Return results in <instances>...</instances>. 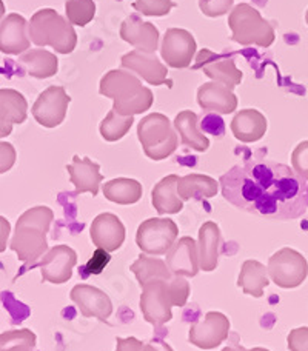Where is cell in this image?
<instances>
[{"label": "cell", "mask_w": 308, "mask_h": 351, "mask_svg": "<svg viewBox=\"0 0 308 351\" xmlns=\"http://www.w3.org/2000/svg\"><path fill=\"white\" fill-rule=\"evenodd\" d=\"M29 39L34 45L51 47L59 54H70L78 45L74 27L53 8H42L34 12L29 21Z\"/></svg>", "instance_id": "obj_4"}, {"label": "cell", "mask_w": 308, "mask_h": 351, "mask_svg": "<svg viewBox=\"0 0 308 351\" xmlns=\"http://www.w3.org/2000/svg\"><path fill=\"white\" fill-rule=\"evenodd\" d=\"M287 343L290 351H308V327L293 328L287 336Z\"/></svg>", "instance_id": "obj_40"}, {"label": "cell", "mask_w": 308, "mask_h": 351, "mask_svg": "<svg viewBox=\"0 0 308 351\" xmlns=\"http://www.w3.org/2000/svg\"><path fill=\"white\" fill-rule=\"evenodd\" d=\"M167 265L173 276L196 278L199 273V248L198 242L190 236L180 237L167 253Z\"/></svg>", "instance_id": "obj_19"}, {"label": "cell", "mask_w": 308, "mask_h": 351, "mask_svg": "<svg viewBox=\"0 0 308 351\" xmlns=\"http://www.w3.org/2000/svg\"><path fill=\"white\" fill-rule=\"evenodd\" d=\"M231 39L244 47L257 45L268 48L276 39L274 29L261 12L248 3H239L228 16Z\"/></svg>", "instance_id": "obj_6"}, {"label": "cell", "mask_w": 308, "mask_h": 351, "mask_svg": "<svg viewBox=\"0 0 308 351\" xmlns=\"http://www.w3.org/2000/svg\"><path fill=\"white\" fill-rule=\"evenodd\" d=\"M230 319L219 311H209L188 330V342L200 350H213L228 339Z\"/></svg>", "instance_id": "obj_11"}, {"label": "cell", "mask_w": 308, "mask_h": 351, "mask_svg": "<svg viewBox=\"0 0 308 351\" xmlns=\"http://www.w3.org/2000/svg\"><path fill=\"white\" fill-rule=\"evenodd\" d=\"M305 21H307V25H308V10H307V14H305Z\"/></svg>", "instance_id": "obj_49"}, {"label": "cell", "mask_w": 308, "mask_h": 351, "mask_svg": "<svg viewBox=\"0 0 308 351\" xmlns=\"http://www.w3.org/2000/svg\"><path fill=\"white\" fill-rule=\"evenodd\" d=\"M176 6L173 0H136L133 3V8L141 12L142 16H154V17H163L168 16Z\"/></svg>", "instance_id": "obj_36"}, {"label": "cell", "mask_w": 308, "mask_h": 351, "mask_svg": "<svg viewBox=\"0 0 308 351\" xmlns=\"http://www.w3.org/2000/svg\"><path fill=\"white\" fill-rule=\"evenodd\" d=\"M196 39L190 31L182 28H168L162 39L161 56L165 64L176 70L188 68L196 54Z\"/></svg>", "instance_id": "obj_12"}, {"label": "cell", "mask_w": 308, "mask_h": 351, "mask_svg": "<svg viewBox=\"0 0 308 351\" xmlns=\"http://www.w3.org/2000/svg\"><path fill=\"white\" fill-rule=\"evenodd\" d=\"M3 16H5V3L0 0V22L3 21Z\"/></svg>", "instance_id": "obj_47"}, {"label": "cell", "mask_w": 308, "mask_h": 351, "mask_svg": "<svg viewBox=\"0 0 308 351\" xmlns=\"http://www.w3.org/2000/svg\"><path fill=\"white\" fill-rule=\"evenodd\" d=\"M121 65L125 70L142 77L150 85L159 86L168 82L167 66L162 64L156 53H143L134 49V51L122 56Z\"/></svg>", "instance_id": "obj_18"}, {"label": "cell", "mask_w": 308, "mask_h": 351, "mask_svg": "<svg viewBox=\"0 0 308 351\" xmlns=\"http://www.w3.org/2000/svg\"><path fill=\"white\" fill-rule=\"evenodd\" d=\"M222 351H245L242 346H233V347H225Z\"/></svg>", "instance_id": "obj_46"}, {"label": "cell", "mask_w": 308, "mask_h": 351, "mask_svg": "<svg viewBox=\"0 0 308 351\" xmlns=\"http://www.w3.org/2000/svg\"><path fill=\"white\" fill-rule=\"evenodd\" d=\"M270 285L268 268L259 261L248 259L242 263L241 273L237 278V287L242 288L245 294L256 299L263 296V290Z\"/></svg>", "instance_id": "obj_29"}, {"label": "cell", "mask_w": 308, "mask_h": 351, "mask_svg": "<svg viewBox=\"0 0 308 351\" xmlns=\"http://www.w3.org/2000/svg\"><path fill=\"white\" fill-rule=\"evenodd\" d=\"M99 94L112 99V110L122 116H136L152 108L154 102L153 91L142 85L134 73L111 70L100 79Z\"/></svg>", "instance_id": "obj_3"}, {"label": "cell", "mask_w": 308, "mask_h": 351, "mask_svg": "<svg viewBox=\"0 0 308 351\" xmlns=\"http://www.w3.org/2000/svg\"><path fill=\"white\" fill-rule=\"evenodd\" d=\"M143 351H174V350L163 341H152L150 343H145Z\"/></svg>", "instance_id": "obj_45"}, {"label": "cell", "mask_w": 308, "mask_h": 351, "mask_svg": "<svg viewBox=\"0 0 308 351\" xmlns=\"http://www.w3.org/2000/svg\"><path fill=\"white\" fill-rule=\"evenodd\" d=\"M65 14L74 27H86L96 16L94 0H67Z\"/></svg>", "instance_id": "obj_35"}, {"label": "cell", "mask_w": 308, "mask_h": 351, "mask_svg": "<svg viewBox=\"0 0 308 351\" xmlns=\"http://www.w3.org/2000/svg\"><path fill=\"white\" fill-rule=\"evenodd\" d=\"M268 130V122L261 111L248 108L241 110L231 121L233 136L239 142L253 143L261 141Z\"/></svg>", "instance_id": "obj_24"}, {"label": "cell", "mask_w": 308, "mask_h": 351, "mask_svg": "<svg viewBox=\"0 0 308 351\" xmlns=\"http://www.w3.org/2000/svg\"><path fill=\"white\" fill-rule=\"evenodd\" d=\"M137 139L148 159L154 162L171 156L179 145V134L169 119L162 112H152L137 125Z\"/></svg>", "instance_id": "obj_5"}, {"label": "cell", "mask_w": 308, "mask_h": 351, "mask_svg": "<svg viewBox=\"0 0 308 351\" xmlns=\"http://www.w3.org/2000/svg\"><path fill=\"white\" fill-rule=\"evenodd\" d=\"M228 204L251 215L293 221L308 210V180L273 160H248L219 179Z\"/></svg>", "instance_id": "obj_1"}, {"label": "cell", "mask_w": 308, "mask_h": 351, "mask_svg": "<svg viewBox=\"0 0 308 351\" xmlns=\"http://www.w3.org/2000/svg\"><path fill=\"white\" fill-rule=\"evenodd\" d=\"M19 62L25 66L29 76L36 79L53 77L59 71L58 56L43 48L28 49L19 56Z\"/></svg>", "instance_id": "obj_28"}, {"label": "cell", "mask_w": 308, "mask_h": 351, "mask_svg": "<svg viewBox=\"0 0 308 351\" xmlns=\"http://www.w3.org/2000/svg\"><path fill=\"white\" fill-rule=\"evenodd\" d=\"M110 261H111L110 253L105 252V250L97 248L96 253L93 254V258L88 261L86 267H85V271L90 273V274H100L104 271V268L108 265Z\"/></svg>", "instance_id": "obj_42"}, {"label": "cell", "mask_w": 308, "mask_h": 351, "mask_svg": "<svg viewBox=\"0 0 308 351\" xmlns=\"http://www.w3.org/2000/svg\"><path fill=\"white\" fill-rule=\"evenodd\" d=\"M198 104L204 111L230 114L237 108V97L231 88L213 80L199 86Z\"/></svg>", "instance_id": "obj_23"}, {"label": "cell", "mask_w": 308, "mask_h": 351, "mask_svg": "<svg viewBox=\"0 0 308 351\" xmlns=\"http://www.w3.org/2000/svg\"><path fill=\"white\" fill-rule=\"evenodd\" d=\"M179 237V228L167 217H152L143 221L136 233V243L142 253L162 256L169 252Z\"/></svg>", "instance_id": "obj_8"}, {"label": "cell", "mask_w": 308, "mask_h": 351, "mask_svg": "<svg viewBox=\"0 0 308 351\" xmlns=\"http://www.w3.org/2000/svg\"><path fill=\"white\" fill-rule=\"evenodd\" d=\"M134 123V116H122L117 111L110 110L108 114L100 122V136L104 137L106 142H117L122 137L127 136Z\"/></svg>", "instance_id": "obj_33"}, {"label": "cell", "mask_w": 308, "mask_h": 351, "mask_svg": "<svg viewBox=\"0 0 308 351\" xmlns=\"http://www.w3.org/2000/svg\"><path fill=\"white\" fill-rule=\"evenodd\" d=\"M245 351H270V350H267V348H262V347H254V348H251V350H245Z\"/></svg>", "instance_id": "obj_48"}, {"label": "cell", "mask_w": 308, "mask_h": 351, "mask_svg": "<svg viewBox=\"0 0 308 351\" xmlns=\"http://www.w3.org/2000/svg\"><path fill=\"white\" fill-rule=\"evenodd\" d=\"M179 176L168 174L154 185L152 191V204L159 215H178L184 208V200L178 193Z\"/></svg>", "instance_id": "obj_26"}, {"label": "cell", "mask_w": 308, "mask_h": 351, "mask_svg": "<svg viewBox=\"0 0 308 351\" xmlns=\"http://www.w3.org/2000/svg\"><path fill=\"white\" fill-rule=\"evenodd\" d=\"M268 274L276 285L285 290L300 287L308 276V262L303 253L284 247L268 259Z\"/></svg>", "instance_id": "obj_7"}, {"label": "cell", "mask_w": 308, "mask_h": 351, "mask_svg": "<svg viewBox=\"0 0 308 351\" xmlns=\"http://www.w3.org/2000/svg\"><path fill=\"white\" fill-rule=\"evenodd\" d=\"M221 228L213 221L205 222L199 228V267L202 271L210 273L215 271L219 263V252H221Z\"/></svg>", "instance_id": "obj_25"}, {"label": "cell", "mask_w": 308, "mask_h": 351, "mask_svg": "<svg viewBox=\"0 0 308 351\" xmlns=\"http://www.w3.org/2000/svg\"><path fill=\"white\" fill-rule=\"evenodd\" d=\"M28 102L22 93L12 88H0V137L12 133V125L27 121Z\"/></svg>", "instance_id": "obj_21"}, {"label": "cell", "mask_w": 308, "mask_h": 351, "mask_svg": "<svg viewBox=\"0 0 308 351\" xmlns=\"http://www.w3.org/2000/svg\"><path fill=\"white\" fill-rule=\"evenodd\" d=\"M29 47V23L23 16L11 12L0 22V53L21 56Z\"/></svg>", "instance_id": "obj_17"}, {"label": "cell", "mask_w": 308, "mask_h": 351, "mask_svg": "<svg viewBox=\"0 0 308 351\" xmlns=\"http://www.w3.org/2000/svg\"><path fill=\"white\" fill-rule=\"evenodd\" d=\"M221 184L216 179L205 174H187L179 178L178 193L182 200L190 199H211L215 197Z\"/></svg>", "instance_id": "obj_31"}, {"label": "cell", "mask_w": 308, "mask_h": 351, "mask_svg": "<svg viewBox=\"0 0 308 351\" xmlns=\"http://www.w3.org/2000/svg\"><path fill=\"white\" fill-rule=\"evenodd\" d=\"M173 125L185 147L199 153H205L206 149L210 148L209 137H205V134L200 133L199 130L196 112H193L190 110L180 111L179 114L176 116Z\"/></svg>", "instance_id": "obj_27"}, {"label": "cell", "mask_w": 308, "mask_h": 351, "mask_svg": "<svg viewBox=\"0 0 308 351\" xmlns=\"http://www.w3.org/2000/svg\"><path fill=\"white\" fill-rule=\"evenodd\" d=\"M17 152L10 142L0 141V174L10 171L16 164Z\"/></svg>", "instance_id": "obj_41"}, {"label": "cell", "mask_w": 308, "mask_h": 351, "mask_svg": "<svg viewBox=\"0 0 308 351\" xmlns=\"http://www.w3.org/2000/svg\"><path fill=\"white\" fill-rule=\"evenodd\" d=\"M130 271L134 273L141 287H143L147 282L154 280V279L169 280L173 278V273L169 271L165 261L145 253H142L139 258L136 259L134 263H131Z\"/></svg>", "instance_id": "obj_32"}, {"label": "cell", "mask_w": 308, "mask_h": 351, "mask_svg": "<svg viewBox=\"0 0 308 351\" xmlns=\"http://www.w3.org/2000/svg\"><path fill=\"white\" fill-rule=\"evenodd\" d=\"M37 337L28 328L10 330L0 335V351H33Z\"/></svg>", "instance_id": "obj_34"}, {"label": "cell", "mask_w": 308, "mask_h": 351, "mask_svg": "<svg viewBox=\"0 0 308 351\" xmlns=\"http://www.w3.org/2000/svg\"><path fill=\"white\" fill-rule=\"evenodd\" d=\"M168 287L169 294H171L173 306H185L188 302V298H190V284H188L187 278L173 276V278L168 280Z\"/></svg>", "instance_id": "obj_37"}, {"label": "cell", "mask_w": 308, "mask_h": 351, "mask_svg": "<svg viewBox=\"0 0 308 351\" xmlns=\"http://www.w3.org/2000/svg\"><path fill=\"white\" fill-rule=\"evenodd\" d=\"M11 236V223L6 217L0 216V253H3L8 247V241Z\"/></svg>", "instance_id": "obj_44"}, {"label": "cell", "mask_w": 308, "mask_h": 351, "mask_svg": "<svg viewBox=\"0 0 308 351\" xmlns=\"http://www.w3.org/2000/svg\"><path fill=\"white\" fill-rule=\"evenodd\" d=\"M127 230L121 219L112 213H102L90 225V237L96 248L112 253L123 245Z\"/></svg>", "instance_id": "obj_16"}, {"label": "cell", "mask_w": 308, "mask_h": 351, "mask_svg": "<svg viewBox=\"0 0 308 351\" xmlns=\"http://www.w3.org/2000/svg\"><path fill=\"white\" fill-rule=\"evenodd\" d=\"M70 298L78 305L84 317H96L100 322H106L112 313V302L108 294L97 287L78 284L73 287Z\"/></svg>", "instance_id": "obj_15"}, {"label": "cell", "mask_w": 308, "mask_h": 351, "mask_svg": "<svg viewBox=\"0 0 308 351\" xmlns=\"http://www.w3.org/2000/svg\"><path fill=\"white\" fill-rule=\"evenodd\" d=\"M70 102L71 97L68 96L65 88L56 85L48 86L36 99L31 114L43 128H56L65 121Z\"/></svg>", "instance_id": "obj_10"}, {"label": "cell", "mask_w": 308, "mask_h": 351, "mask_svg": "<svg viewBox=\"0 0 308 351\" xmlns=\"http://www.w3.org/2000/svg\"><path fill=\"white\" fill-rule=\"evenodd\" d=\"M145 343L134 336L116 337V351H143Z\"/></svg>", "instance_id": "obj_43"}, {"label": "cell", "mask_w": 308, "mask_h": 351, "mask_svg": "<svg viewBox=\"0 0 308 351\" xmlns=\"http://www.w3.org/2000/svg\"><path fill=\"white\" fill-rule=\"evenodd\" d=\"M292 167L294 173L308 180V141L300 142L292 153Z\"/></svg>", "instance_id": "obj_38"}, {"label": "cell", "mask_w": 308, "mask_h": 351, "mask_svg": "<svg viewBox=\"0 0 308 351\" xmlns=\"http://www.w3.org/2000/svg\"><path fill=\"white\" fill-rule=\"evenodd\" d=\"M196 70H202L206 76L228 88H235L242 82L244 74L237 70L235 59L224 54H215L210 49H202L196 59Z\"/></svg>", "instance_id": "obj_14"}, {"label": "cell", "mask_w": 308, "mask_h": 351, "mask_svg": "<svg viewBox=\"0 0 308 351\" xmlns=\"http://www.w3.org/2000/svg\"><path fill=\"white\" fill-rule=\"evenodd\" d=\"M78 263V254L71 247L56 245L42 256L36 267L40 268L42 280L62 285L73 278V268Z\"/></svg>", "instance_id": "obj_13"}, {"label": "cell", "mask_w": 308, "mask_h": 351, "mask_svg": "<svg viewBox=\"0 0 308 351\" xmlns=\"http://www.w3.org/2000/svg\"><path fill=\"white\" fill-rule=\"evenodd\" d=\"M102 193L105 199L112 204L119 205H133L142 199L143 188L139 180L128 178H117L105 182L102 186Z\"/></svg>", "instance_id": "obj_30"}, {"label": "cell", "mask_w": 308, "mask_h": 351, "mask_svg": "<svg viewBox=\"0 0 308 351\" xmlns=\"http://www.w3.org/2000/svg\"><path fill=\"white\" fill-rule=\"evenodd\" d=\"M121 39L137 51L156 53L159 45V29L153 23L143 22L137 14H131L121 25Z\"/></svg>", "instance_id": "obj_20"}, {"label": "cell", "mask_w": 308, "mask_h": 351, "mask_svg": "<svg viewBox=\"0 0 308 351\" xmlns=\"http://www.w3.org/2000/svg\"><path fill=\"white\" fill-rule=\"evenodd\" d=\"M54 221V213L48 206H33L17 219L10 248L23 263L39 261L48 252L47 234Z\"/></svg>", "instance_id": "obj_2"}, {"label": "cell", "mask_w": 308, "mask_h": 351, "mask_svg": "<svg viewBox=\"0 0 308 351\" xmlns=\"http://www.w3.org/2000/svg\"><path fill=\"white\" fill-rule=\"evenodd\" d=\"M235 0H199V8L206 17H221L231 10Z\"/></svg>", "instance_id": "obj_39"}, {"label": "cell", "mask_w": 308, "mask_h": 351, "mask_svg": "<svg viewBox=\"0 0 308 351\" xmlns=\"http://www.w3.org/2000/svg\"><path fill=\"white\" fill-rule=\"evenodd\" d=\"M67 171L70 174V182L76 188V194L91 193L94 197L99 194V186L104 180V174H100V165L93 162L90 158H79L73 156V162L67 165Z\"/></svg>", "instance_id": "obj_22"}, {"label": "cell", "mask_w": 308, "mask_h": 351, "mask_svg": "<svg viewBox=\"0 0 308 351\" xmlns=\"http://www.w3.org/2000/svg\"><path fill=\"white\" fill-rule=\"evenodd\" d=\"M141 311L143 319L153 327H162L173 319V300L168 280L154 279L142 287Z\"/></svg>", "instance_id": "obj_9"}]
</instances>
